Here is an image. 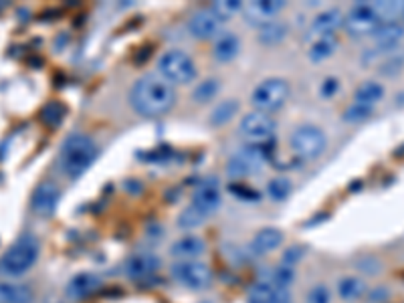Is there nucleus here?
<instances>
[{
	"label": "nucleus",
	"instance_id": "1",
	"mask_svg": "<svg viewBox=\"0 0 404 303\" xmlns=\"http://www.w3.org/2000/svg\"><path fill=\"white\" fill-rule=\"evenodd\" d=\"M176 104V92L174 85L162 79L160 75L148 73L131 85L130 106L136 114L143 118H156L170 111Z\"/></svg>",
	"mask_w": 404,
	"mask_h": 303
},
{
	"label": "nucleus",
	"instance_id": "2",
	"mask_svg": "<svg viewBox=\"0 0 404 303\" xmlns=\"http://www.w3.org/2000/svg\"><path fill=\"white\" fill-rule=\"evenodd\" d=\"M97 154H99V148L93 142V138H89L87 133H73L67 138L65 144L61 145L59 164L67 176L77 178L95 162Z\"/></svg>",
	"mask_w": 404,
	"mask_h": 303
},
{
	"label": "nucleus",
	"instance_id": "3",
	"mask_svg": "<svg viewBox=\"0 0 404 303\" xmlns=\"http://www.w3.org/2000/svg\"><path fill=\"white\" fill-rule=\"evenodd\" d=\"M39 241L33 235H25L14 241L0 259V271L9 277L25 275L26 271L39 259Z\"/></svg>",
	"mask_w": 404,
	"mask_h": 303
},
{
	"label": "nucleus",
	"instance_id": "4",
	"mask_svg": "<svg viewBox=\"0 0 404 303\" xmlns=\"http://www.w3.org/2000/svg\"><path fill=\"white\" fill-rule=\"evenodd\" d=\"M158 73L170 85H186L196 79V63L188 53L180 49H168L158 59Z\"/></svg>",
	"mask_w": 404,
	"mask_h": 303
},
{
	"label": "nucleus",
	"instance_id": "5",
	"mask_svg": "<svg viewBox=\"0 0 404 303\" xmlns=\"http://www.w3.org/2000/svg\"><path fill=\"white\" fill-rule=\"evenodd\" d=\"M289 83L281 77H269V79L261 81L253 93H251V106L255 107V111L261 114H273L279 111L281 107L285 106L289 99Z\"/></svg>",
	"mask_w": 404,
	"mask_h": 303
},
{
	"label": "nucleus",
	"instance_id": "6",
	"mask_svg": "<svg viewBox=\"0 0 404 303\" xmlns=\"http://www.w3.org/2000/svg\"><path fill=\"white\" fill-rule=\"evenodd\" d=\"M327 138L326 133L320 128H315L312 123L300 126L295 132L289 138V148L293 152V156L301 162H310V160H317L324 152H326Z\"/></svg>",
	"mask_w": 404,
	"mask_h": 303
},
{
	"label": "nucleus",
	"instance_id": "7",
	"mask_svg": "<svg viewBox=\"0 0 404 303\" xmlns=\"http://www.w3.org/2000/svg\"><path fill=\"white\" fill-rule=\"evenodd\" d=\"M267 162H269V152L265 150V145H247L229 158L226 174L235 180L247 178V176L261 172Z\"/></svg>",
	"mask_w": 404,
	"mask_h": 303
},
{
	"label": "nucleus",
	"instance_id": "8",
	"mask_svg": "<svg viewBox=\"0 0 404 303\" xmlns=\"http://www.w3.org/2000/svg\"><path fill=\"white\" fill-rule=\"evenodd\" d=\"M277 123L273 116L261 114V111H251L241 118L239 123V136L249 145H267L275 138Z\"/></svg>",
	"mask_w": 404,
	"mask_h": 303
},
{
	"label": "nucleus",
	"instance_id": "9",
	"mask_svg": "<svg viewBox=\"0 0 404 303\" xmlns=\"http://www.w3.org/2000/svg\"><path fill=\"white\" fill-rule=\"evenodd\" d=\"M172 275L174 279L186 287V290L202 291L212 285V269L202 261H176L172 265Z\"/></svg>",
	"mask_w": 404,
	"mask_h": 303
},
{
	"label": "nucleus",
	"instance_id": "10",
	"mask_svg": "<svg viewBox=\"0 0 404 303\" xmlns=\"http://www.w3.org/2000/svg\"><path fill=\"white\" fill-rule=\"evenodd\" d=\"M378 25V16L372 11L370 2H356L352 9L348 11V14L344 16V27L348 28V33L352 37L372 35Z\"/></svg>",
	"mask_w": 404,
	"mask_h": 303
},
{
	"label": "nucleus",
	"instance_id": "11",
	"mask_svg": "<svg viewBox=\"0 0 404 303\" xmlns=\"http://www.w3.org/2000/svg\"><path fill=\"white\" fill-rule=\"evenodd\" d=\"M221 204L222 190L217 180L209 178V180H202L196 186V190L192 192V206L196 211H200L204 216H210L221 209Z\"/></svg>",
	"mask_w": 404,
	"mask_h": 303
},
{
	"label": "nucleus",
	"instance_id": "12",
	"mask_svg": "<svg viewBox=\"0 0 404 303\" xmlns=\"http://www.w3.org/2000/svg\"><path fill=\"white\" fill-rule=\"evenodd\" d=\"M188 33L198 40H214L222 33V21L210 9H202L190 16Z\"/></svg>",
	"mask_w": 404,
	"mask_h": 303
},
{
	"label": "nucleus",
	"instance_id": "13",
	"mask_svg": "<svg viewBox=\"0 0 404 303\" xmlns=\"http://www.w3.org/2000/svg\"><path fill=\"white\" fill-rule=\"evenodd\" d=\"M285 9L283 0H255V2H247L243 6V16L249 25L255 27H263L267 23L275 21V16Z\"/></svg>",
	"mask_w": 404,
	"mask_h": 303
},
{
	"label": "nucleus",
	"instance_id": "14",
	"mask_svg": "<svg viewBox=\"0 0 404 303\" xmlns=\"http://www.w3.org/2000/svg\"><path fill=\"white\" fill-rule=\"evenodd\" d=\"M344 25V13L339 9H326L313 16L307 27V39H322V37H336L338 28Z\"/></svg>",
	"mask_w": 404,
	"mask_h": 303
},
{
	"label": "nucleus",
	"instance_id": "15",
	"mask_svg": "<svg viewBox=\"0 0 404 303\" xmlns=\"http://www.w3.org/2000/svg\"><path fill=\"white\" fill-rule=\"evenodd\" d=\"M59 197H61V192H59L57 184L51 182V180H45V182H40V184L35 188L31 206H33L35 214L47 219V216H53V212L57 211Z\"/></svg>",
	"mask_w": 404,
	"mask_h": 303
},
{
	"label": "nucleus",
	"instance_id": "16",
	"mask_svg": "<svg viewBox=\"0 0 404 303\" xmlns=\"http://www.w3.org/2000/svg\"><path fill=\"white\" fill-rule=\"evenodd\" d=\"M249 303H291V295L271 281H259L249 291Z\"/></svg>",
	"mask_w": 404,
	"mask_h": 303
},
{
	"label": "nucleus",
	"instance_id": "17",
	"mask_svg": "<svg viewBox=\"0 0 404 303\" xmlns=\"http://www.w3.org/2000/svg\"><path fill=\"white\" fill-rule=\"evenodd\" d=\"M204 253H207V243L196 235H186V237L178 238L170 247V255L178 261H195Z\"/></svg>",
	"mask_w": 404,
	"mask_h": 303
},
{
	"label": "nucleus",
	"instance_id": "18",
	"mask_svg": "<svg viewBox=\"0 0 404 303\" xmlns=\"http://www.w3.org/2000/svg\"><path fill=\"white\" fill-rule=\"evenodd\" d=\"M283 233L279 231V228H263L259 231L253 241H251V245H249V250L255 255V257H263V255H269V253H273L277 250L281 245H283Z\"/></svg>",
	"mask_w": 404,
	"mask_h": 303
},
{
	"label": "nucleus",
	"instance_id": "19",
	"mask_svg": "<svg viewBox=\"0 0 404 303\" xmlns=\"http://www.w3.org/2000/svg\"><path fill=\"white\" fill-rule=\"evenodd\" d=\"M241 51V39L231 31H222L217 39L212 40V57L221 63L233 61Z\"/></svg>",
	"mask_w": 404,
	"mask_h": 303
},
{
	"label": "nucleus",
	"instance_id": "20",
	"mask_svg": "<svg viewBox=\"0 0 404 303\" xmlns=\"http://www.w3.org/2000/svg\"><path fill=\"white\" fill-rule=\"evenodd\" d=\"M370 37H372V40L376 43V47H380V49H394L404 37L403 23H398V21L380 23Z\"/></svg>",
	"mask_w": 404,
	"mask_h": 303
},
{
	"label": "nucleus",
	"instance_id": "21",
	"mask_svg": "<svg viewBox=\"0 0 404 303\" xmlns=\"http://www.w3.org/2000/svg\"><path fill=\"white\" fill-rule=\"evenodd\" d=\"M160 259L154 257V255H148V253H142V255H133L131 259H128L126 263V273L130 279L138 281V279H146V277H152L160 269Z\"/></svg>",
	"mask_w": 404,
	"mask_h": 303
},
{
	"label": "nucleus",
	"instance_id": "22",
	"mask_svg": "<svg viewBox=\"0 0 404 303\" xmlns=\"http://www.w3.org/2000/svg\"><path fill=\"white\" fill-rule=\"evenodd\" d=\"M102 287V277L95 273H79L67 283V295L73 299H83Z\"/></svg>",
	"mask_w": 404,
	"mask_h": 303
},
{
	"label": "nucleus",
	"instance_id": "23",
	"mask_svg": "<svg viewBox=\"0 0 404 303\" xmlns=\"http://www.w3.org/2000/svg\"><path fill=\"white\" fill-rule=\"evenodd\" d=\"M368 291V285L362 277L356 275H348L342 277L338 281V295L339 299L344 302H356V299H362Z\"/></svg>",
	"mask_w": 404,
	"mask_h": 303
},
{
	"label": "nucleus",
	"instance_id": "24",
	"mask_svg": "<svg viewBox=\"0 0 404 303\" xmlns=\"http://www.w3.org/2000/svg\"><path fill=\"white\" fill-rule=\"evenodd\" d=\"M382 97H384V87L380 83H376V81H366V83H362L354 92V99H356L354 104L374 107Z\"/></svg>",
	"mask_w": 404,
	"mask_h": 303
},
{
	"label": "nucleus",
	"instance_id": "25",
	"mask_svg": "<svg viewBox=\"0 0 404 303\" xmlns=\"http://www.w3.org/2000/svg\"><path fill=\"white\" fill-rule=\"evenodd\" d=\"M338 49V39L336 37H322V39H313L310 43V49H307V57L312 59L313 63H320V61H326L332 55L336 53Z\"/></svg>",
	"mask_w": 404,
	"mask_h": 303
},
{
	"label": "nucleus",
	"instance_id": "26",
	"mask_svg": "<svg viewBox=\"0 0 404 303\" xmlns=\"http://www.w3.org/2000/svg\"><path fill=\"white\" fill-rule=\"evenodd\" d=\"M33 291L18 283H0V303H31Z\"/></svg>",
	"mask_w": 404,
	"mask_h": 303
},
{
	"label": "nucleus",
	"instance_id": "27",
	"mask_svg": "<svg viewBox=\"0 0 404 303\" xmlns=\"http://www.w3.org/2000/svg\"><path fill=\"white\" fill-rule=\"evenodd\" d=\"M374 14L378 16L380 23H388L404 16V2H394V0H384V2H370Z\"/></svg>",
	"mask_w": 404,
	"mask_h": 303
},
{
	"label": "nucleus",
	"instance_id": "28",
	"mask_svg": "<svg viewBox=\"0 0 404 303\" xmlns=\"http://www.w3.org/2000/svg\"><path fill=\"white\" fill-rule=\"evenodd\" d=\"M236 114H239V101L236 99H224L219 106L212 109L210 114V123L221 128V126H226L229 121H233Z\"/></svg>",
	"mask_w": 404,
	"mask_h": 303
},
{
	"label": "nucleus",
	"instance_id": "29",
	"mask_svg": "<svg viewBox=\"0 0 404 303\" xmlns=\"http://www.w3.org/2000/svg\"><path fill=\"white\" fill-rule=\"evenodd\" d=\"M285 37L287 25L279 23V21H271V23L259 27V35H257V39H259V43H263V45H277V43L285 40Z\"/></svg>",
	"mask_w": 404,
	"mask_h": 303
},
{
	"label": "nucleus",
	"instance_id": "30",
	"mask_svg": "<svg viewBox=\"0 0 404 303\" xmlns=\"http://www.w3.org/2000/svg\"><path fill=\"white\" fill-rule=\"evenodd\" d=\"M291 190H293V184H291V180L285 178V176H275V178H271V180L267 182V188H265L267 197H269V200H273V202L285 200V198L291 194Z\"/></svg>",
	"mask_w": 404,
	"mask_h": 303
},
{
	"label": "nucleus",
	"instance_id": "31",
	"mask_svg": "<svg viewBox=\"0 0 404 303\" xmlns=\"http://www.w3.org/2000/svg\"><path fill=\"white\" fill-rule=\"evenodd\" d=\"M243 6H245V2H241V0H219V2H212L209 9L221 18L222 23H226L235 14L243 13Z\"/></svg>",
	"mask_w": 404,
	"mask_h": 303
},
{
	"label": "nucleus",
	"instance_id": "32",
	"mask_svg": "<svg viewBox=\"0 0 404 303\" xmlns=\"http://www.w3.org/2000/svg\"><path fill=\"white\" fill-rule=\"evenodd\" d=\"M219 92H221V81L210 77V79H204L202 83L196 85L192 97H195L196 104H209L219 95Z\"/></svg>",
	"mask_w": 404,
	"mask_h": 303
},
{
	"label": "nucleus",
	"instance_id": "33",
	"mask_svg": "<svg viewBox=\"0 0 404 303\" xmlns=\"http://www.w3.org/2000/svg\"><path fill=\"white\" fill-rule=\"evenodd\" d=\"M293 281H295V267H289V265L283 263L279 265V267H275L271 283H275L281 290H289L293 285Z\"/></svg>",
	"mask_w": 404,
	"mask_h": 303
},
{
	"label": "nucleus",
	"instance_id": "34",
	"mask_svg": "<svg viewBox=\"0 0 404 303\" xmlns=\"http://www.w3.org/2000/svg\"><path fill=\"white\" fill-rule=\"evenodd\" d=\"M207 219H209V216H204L202 212L196 211L195 206L190 204L186 211L180 212V216H178V226H180V228H184V231H186V228L190 231V228H196V226H200V224L204 223Z\"/></svg>",
	"mask_w": 404,
	"mask_h": 303
},
{
	"label": "nucleus",
	"instance_id": "35",
	"mask_svg": "<svg viewBox=\"0 0 404 303\" xmlns=\"http://www.w3.org/2000/svg\"><path fill=\"white\" fill-rule=\"evenodd\" d=\"M370 116H372V107L360 106V104H352V106L344 111L342 119H344L346 123H362V121H366Z\"/></svg>",
	"mask_w": 404,
	"mask_h": 303
},
{
	"label": "nucleus",
	"instance_id": "36",
	"mask_svg": "<svg viewBox=\"0 0 404 303\" xmlns=\"http://www.w3.org/2000/svg\"><path fill=\"white\" fill-rule=\"evenodd\" d=\"M378 65H380V73H384V75H394V73H398V71L404 67V55L391 53L388 57H384V61L378 63Z\"/></svg>",
	"mask_w": 404,
	"mask_h": 303
},
{
	"label": "nucleus",
	"instance_id": "37",
	"mask_svg": "<svg viewBox=\"0 0 404 303\" xmlns=\"http://www.w3.org/2000/svg\"><path fill=\"white\" fill-rule=\"evenodd\" d=\"M307 303H332V293L326 285H315L307 293Z\"/></svg>",
	"mask_w": 404,
	"mask_h": 303
},
{
	"label": "nucleus",
	"instance_id": "38",
	"mask_svg": "<svg viewBox=\"0 0 404 303\" xmlns=\"http://www.w3.org/2000/svg\"><path fill=\"white\" fill-rule=\"evenodd\" d=\"M229 190H231V192H233L236 198H241V200H257V198H259V194H257L253 188L239 184V182H235V184L229 186Z\"/></svg>",
	"mask_w": 404,
	"mask_h": 303
},
{
	"label": "nucleus",
	"instance_id": "39",
	"mask_svg": "<svg viewBox=\"0 0 404 303\" xmlns=\"http://www.w3.org/2000/svg\"><path fill=\"white\" fill-rule=\"evenodd\" d=\"M301 257H303V249H301V247H291V249H287L285 253H283L281 263L289 265V267H295V265L301 261Z\"/></svg>",
	"mask_w": 404,
	"mask_h": 303
},
{
	"label": "nucleus",
	"instance_id": "40",
	"mask_svg": "<svg viewBox=\"0 0 404 303\" xmlns=\"http://www.w3.org/2000/svg\"><path fill=\"white\" fill-rule=\"evenodd\" d=\"M338 89H339V81L336 79V77H327V79L322 83L320 93H322V97L329 99V97H334V95L338 93Z\"/></svg>",
	"mask_w": 404,
	"mask_h": 303
},
{
	"label": "nucleus",
	"instance_id": "41",
	"mask_svg": "<svg viewBox=\"0 0 404 303\" xmlns=\"http://www.w3.org/2000/svg\"><path fill=\"white\" fill-rule=\"evenodd\" d=\"M376 295H370V302L378 303V302H386L388 299V291L386 290H374Z\"/></svg>",
	"mask_w": 404,
	"mask_h": 303
},
{
	"label": "nucleus",
	"instance_id": "42",
	"mask_svg": "<svg viewBox=\"0 0 404 303\" xmlns=\"http://www.w3.org/2000/svg\"><path fill=\"white\" fill-rule=\"evenodd\" d=\"M403 18H404V16H403Z\"/></svg>",
	"mask_w": 404,
	"mask_h": 303
}]
</instances>
